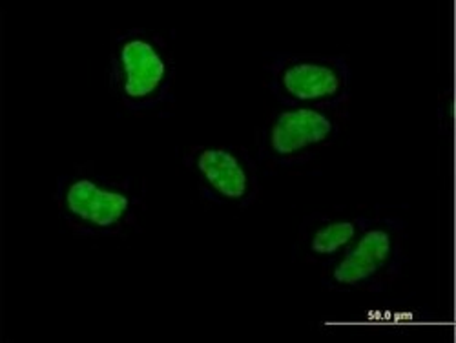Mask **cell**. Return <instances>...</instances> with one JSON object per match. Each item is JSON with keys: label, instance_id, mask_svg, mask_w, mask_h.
<instances>
[{"label": "cell", "instance_id": "1", "mask_svg": "<svg viewBox=\"0 0 456 343\" xmlns=\"http://www.w3.org/2000/svg\"><path fill=\"white\" fill-rule=\"evenodd\" d=\"M53 203L68 231L81 240L128 238L146 212L144 190L132 177H111L79 165L55 179Z\"/></svg>", "mask_w": 456, "mask_h": 343}, {"label": "cell", "instance_id": "6", "mask_svg": "<svg viewBox=\"0 0 456 343\" xmlns=\"http://www.w3.org/2000/svg\"><path fill=\"white\" fill-rule=\"evenodd\" d=\"M181 161L200 196L212 205L245 210L261 194L259 163L243 146L194 144L183 151Z\"/></svg>", "mask_w": 456, "mask_h": 343}, {"label": "cell", "instance_id": "3", "mask_svg": "<svg viewBox=\"0 0 456 343\" xmlns=\"http://www.w3.org/2000/svg\"><path fill=\"white\" fill-rule=\"evenodd\" d=\"M351 101L330 106H280L254 132L256 159L267 172L314 161L344 135Z\"/></svg>", "mask_w": 456, "mask_h": 343}, {"label": "cell", "instance_id": "5", "mask_svg": "<svg viewBox=\"0 0 456 343\" xmlns=\"http://www.w3.org/2000/svg\"><path fill=\"white\" fill-rule=\"evenodd\" d=\"M265 88L280 106H330L351 101L353 69L344 55L267 53Z\"/></svg>", "mask_w": 456, "mask_h": 343}, {"label": "cell", "instance_id": "2", "mask_svg": "<svg viewBox=\"0 0 456 343\" xmlns=\"http://www.w3.org/2000/svg\"><path fill=\"white\" fill-rule=\"evenodd\" d=\"M175 75L174 52L159 31L128 28L111 33L106 83L123 110L146 116L170 106Z\"/></svg>", "mask_w": 456, "mask_h": 343}, {"label": "cell", "instance_id": "7", "mask_svg": "<svg viewBox=\"0 0 456 343\" xmlns=\"http://www.w3.org/2000/svg\"><path fill=\"white\" fill-rule=\"evenodd\" d=\"M374 216L376 212L351 208L307 214L299 223L292 259L323 269L349 249Z\"/></svg>", "mask_w": 456, "mask_h": 343}, {"label": "cell", "instance_id": "4", "mask_svg": "<svg viewBox=\"0 0 456 343\" xmlns=\"http://www.w3.org/2000/svg\"><path fill=\"white\" fill-rule=\"evenodd\" d=\"M407 223L395 214H378L365 231L322 269V287L338 294H379L393 287L407 263Z\"/></svg>", "mask_w": 456, "mask_h": 343}]
</instances>
